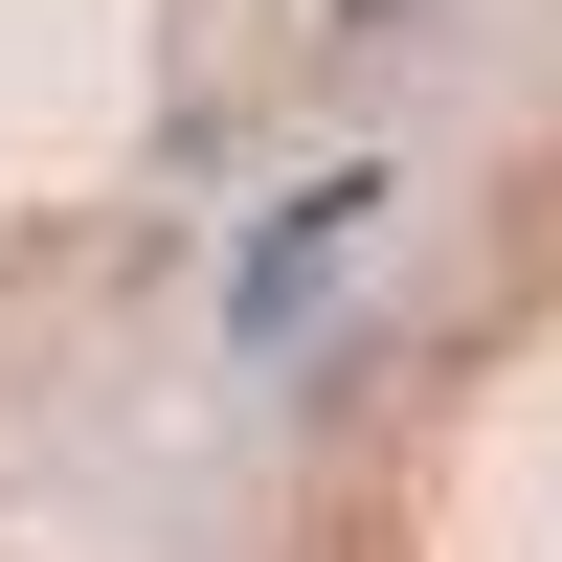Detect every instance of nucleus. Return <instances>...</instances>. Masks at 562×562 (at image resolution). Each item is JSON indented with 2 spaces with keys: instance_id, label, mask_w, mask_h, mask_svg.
<instances>
[{
  "instance_id": "2",
  "label": "nucleus",
  "mask_w": 562,
  "mask_h": 562,
  "mask_svg": "<svg viewBox=\"0 0 562 562\" xmlns=\"http://www.w3.org/2000/svg\"><path fill=\"white\" fill-rule=\"evenodd\" d=\"M338 23H428V0H338Z\"/></svg>"
},
{
  "instance_id": "1",
  "label": "nucleus",
  "mask_w": 562,
  "mask_h": 562,
  "mask_svg": "<svg viewBox=\"0 0 562 562\" xmlns=\"http://www.w3.org/2000/svg\"><path fill=\"white\" fill-rule=\"evenodd\" d=\"M360 203H383V158H315V180H270V225H248V270H225V338H293V315H315V270H338L360 248Z\"/></svg>"
}]
</instances>
